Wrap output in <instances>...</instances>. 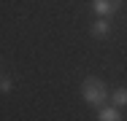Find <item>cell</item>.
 <instances>
[{"label": "cell", "mask_w": 127, "mask_h": 121, "mask_svg": "<svg viewBox=\"0 0 127 121\" xmlns=\"http://www.w3.org/2000/svg\"><path fill=\"white\" fill-rule=\"evenodd\" d=\"M81 97H84L89 105H95V108H103V102H105V97H108V89H105V83H103L100 78L89 75V78L81 83Z\"/></svg>", "instance_id": "cell-1"}, {"label": "cell", "mask_w": 127, "mask_h": 121, "mask_svg": "<svg viewBox=\"0 0 127 121\" xmlns=\"http://www.w3.org/2000/svg\"><path fill=\"white\" fill-rule=\"evenodd\" d=\"M119 5H122V0H92L95 14H97V16H105V19H108L111 14H116Z\"/></svg>", "instance_id": "cell-2"}, {"label": "cell", "mask_w": 127, "mask_h": 121, "mask_svg": "<svg viewBox=\"0 0 127 121\" xmlns=\"http://www.w3.org/2000/svg\"><path fill=\"white\" fill-rule=\"evenodd\" d=\"M108 32H111V24L105 22V16H100L97 22L92 24V35H95V38H105Z\"/></svg>", "instance_id": "cell-3"}, {"label": "cell", "mask_w": 127, "mask_h": 121, "mask_svg": "<svg viewBox=\"0 0 127 121\" xmlns=\"http://www.w3.org/2000/svg\"><path fill=\"white\" fill-rule=\"evenodd\" d=\"M100 121H119L122 116H119V108L114 105V108H100V116H97Z\"/></svg>", "instance_id": "cell-4"}, {"label": "cell", "mask_w": 127, "mask_h": 121, "mask_svg": "<svg viewBox=\"0 0 127 121\" xmlns=\"http://www.w3.org/2000/svg\"><path fill=\"white\" fill-rule=\"evenodd\" d=\"M111 102H114L116 108H122V105H127V89H116V92L111 94Z\"/></svg>", "instance_id": "cell-5"}]
</instances>
